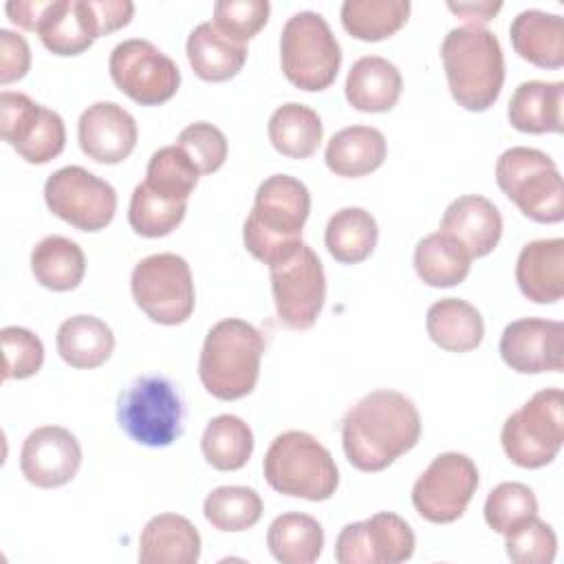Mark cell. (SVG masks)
Masks as SVG:
<instances>
[{"label": "cell", "instance_id": "6da1fadb", "mask_svg": "<svg viewBox=\"0 0 564 564\" xmlns=\"http://www.w3.org/2000/svg\"><path fill=\"white\" fill-rule=\"evenodd\" d=\"M421 436L416 405L397 390H372L341 421V445L359 471H381L410 452Z\"/></svg>", "mask_w": 564, "mask_h": 564}, {"label": "cell", "instance_id": "7a4b0ae2", "mask_svg": "<svg viewBox=\"0 0 564 564\" xmlns=\"http://www.w3.org/2000/svg\"><path fill=\"white\" fill-rule=\"evenodd\" d=\"M311 214L308 187L289 174H273L258 185L253 207L245 220L247 251L264 264L286 258L302 245V229Z\"/></svg>", "mask_w": 564, "mask_h": 564}, {"label": "cell", "instance_id": "3957f363", "mask_svg": "<svg viewBox=\"0 0 564 564\" xmlns=\"http://www.w3.org/2000/svg\"><path fill=\"white\" fill-rule=\"evenodd\" d=\"M441 59L458 106L471 112L494 106L505 82V57L489 29L476 24L452 29L441 44Z\"/></svg>", "mask_w": 564, "mask_h": 564}, {"label": "cell", "instance_id": "277c9868", "mask_svg": "<svg viewBox=\"0 0 564 564\" xmlns=\"http://www.w3.org/2000/svg\"><path fill=\"white\" fill-rule=\"evenodd\" d=\"M262 352L264 337L253 324L238 317L220 319L203 341L198 359L200 383L220 401L242 399L258 383Z\"/></svg>", "mask_w": 564, "mask_h": 564}, {"label": "cell", "instance_id": "5b68a950", "mask_svg": "<svg viewBox=\"0 0 564 564\" xmlns=\"http://www.w3.org/2000/svg\"><path fill=\"white\" fill-rule=\"evenodd\" d=\"M262 471L271 489L313 502L328 500L339 485V471L330 452L302 430L282 432L271 441Z\"/></svg>", "mask_w": 564, "mask_h": 564}, {"label": "cell", "instance_id": "8992f818", "mask_svg": "<svg viewBox=\"0 0 564 564\" xmlns=\"http://www.w3.org/2000/svg\"><path fill=\"white\" fill-rule=\"evenodd\" d=\"M496 183L527 218L549 225L564 218L562 176L542 150L524 145L505 150L496 161Z\"/></svg>", "mask_w": 564, "mask_h": 564}, {"label": "cell", "instance_id": "52a82bcc", "mask_svg": "<svg viewBox=\"0 0 564 564\" xmlns=\"http://www.w3.org/2000/svg\"><path fill=\"white\" fill-rule=\"evenodd\" d=\"M280 64L284 77L308 93L328 88L341 64V48L324 15L293 13L280 33Z\"/></svg>", "mask_w": 564, "mask_h": 564}, {"label": "cell", "instance_id": "ba28073f", "mask_svg": "<svg viewBox=\"0 0 564 564\" xmlns=\"http://www.w3.org/2000/svg\"><path fill=\"white\" fill-rule=\"evenodd\" d=\"M507 458L524 469H538L557 456L564 443V394L560 388L535 392L507 416L500 432Z\"/></svg>", "mask_w": 564, "mask_h": 564}, {"label": "cell", "instance_id": "9c48e42d", "mask_svg": "<svg viewBox=\"0 0 564 564\" xmlns=\"http://www.w3.org/2000/svg\"><path fill=\"white\" fill-rule=\"evenodd\" d=\"M121 430L145 447H167L181 436L183 403L167 377L141 375L117 401Z\"/></svg>", "mask_w": 564, "mask_h": 564}, {"label": "cell", "instance_id": "30bf717a", "mask_svg": "<svg viewBox=\"0 0 564 564\" xmlns=\"http://www.w3.org/2000/svg\"><path fill=\"white\" fill-rule=\"evenodd\" d=\"M137 306L156 324L176 326L189 319L196 293L185 258L176 253H152L139 260L130 275Z\"/></svg>", "mask_w": 564, "mask_h": 564}, {"label": "cell", "instance_id": "8fae6325", "mask_svg": "<svg viewBox=\"0 0 564 564\" xmlns=\"http://www.w3.org/2000/svg\"><path fill=\"white\" fill-rule=\"evenodd\" d=\"M278 317L286 328H311L326 300V275L317 253L302 242L286 258L269 267Z\"/></svg>", "mask_w": 564, "mask_h": 564}, {"label": "cell", "instance_id": "7c38bea8", "mask_svg": "<svg viewBox=\"0 0 564 564\" xmlns=\"http://www.w3.org/2000/svg\"><path fill=\"white\" fill-rule=\"evenodd\" d=\"M108 70L115 86L141 106L165 104L181 86L174 59L141 37L119 42L110 53Z\"/></svg>", "mask_w": 564, "mask_h": 564}, {"label": "cell", "instance_id": "4fadbf2b", "mask_svg": "<svg viewBox=\"0 0 564 564\" xmlns=\"http://www.w3.org/2000/svg\"><path fill=\"white\" fill-rule=\"evenodd\" d=\"M46 207L79 231H99L115 218V187L82 165H66L44 183Z\"/></svg>", "mask_w": 564, "mask_h": 564}, {"label": "cell", "instance_id": "5bb4252c", "mask_svg": "<svg viewBox=\"0 0 564 564\" xmlns=\"http://www.w3.org/2000/svg\"><path fill=\"white\" fill-rule=\"evenodd\" d=\"M478 487L476 463L458 452L438 454L412 487V505L434 524L458 520Z\"/></svg>", "mask_w": 564, "mask_h": 564}, {"label": "cell", "instance_id": "9a60e30c", "mask_svg": "<svg viewBox=\"0 0 564 564\" xmlns=\"http://www.w3.org/2000/svg\"><path fill=\"white\" fill-rule=\"evenodd\" d=\"M0 132L26 163L35 165L55 159L66 143L64 119L29 95L13 90L0 95Z\"/></svg>", "mask_w": 564, "mask_h": 564}, {"label": "cell", "instance_id": "2e32d148", "mask_svg": "<svg viewBox=\"0 0 564 564\" xmlns=\"http://www.w3.org/2000/svg\"><path fill=\"white\" fill-rule=\"evenodd\" d=\"M414 546L416 538L410 524L392 511H379L339 531L335 560L339 564H399L412 557Z\"/></svg>", "mask_w": 564, "mask_h": 564}, {"label": "cell", "instance_id": "e0dca14e", "mask_svg": "<svg viewBox=\"0 0 564 564\" xmlns=\"http://www.w3.org/2000/svg\"><path fill=\"white\" fill-rule=\"evenodd\" d=\"M502 361L520 375L560 372L564 366V324L544 317H522L500 335Z\"/></svg>", "mask_w": 564, "mask_h": 564}, {"label": "cell", "instance_id": "ac0fdd59", "mask_svg": "<svg viewBox=\"0 0 564 564\" xmlns=\"http://www.w3.org/2000/svg\"><path fill=\"white\" fill-rule=\"evenodd\" d=\"M82 465V445L73 432L62 425H42L33 430L20 449L22 476L42 489L62 487L75 478Z\"/></svg>", "mask_w": 564, "mask_h": 564}, {"label": "cell", "instance_id": "d6986e66", "mask_svg": "<svg viewBox=\"0 0 564 564\" xmlns=\"http://www.w3.org/2000/svg\"><path fill=\"white\" fill-rule=\"evenodd\" d=\"M134 117L115 101H95L77 121L82 152L97 163H121L137 145Z\"/></svg>", "mask_w": 564, "mask_h": 564}, {"label": "cell", "instance_id": "ffe728a7", "mask_svg": "<svg viewBox=\"0 0 564 564\" xmlns=\"http://www.w3.org/2000/svg\"><path fill=\"white\" fill-rule=\"evenodd\" d=\"M438 231L456 240L471 258H482L502 236V216L489 198L465 194L447 205Z\"/></svg>", "mask_w": 564, "mask_h": 564}, {"label": "cell", "instance_id": "44dd1931", "mask_svg": "<svg viewBox=\"0 0 564 564\" xmlns=\"http://www.w3.org/2000/svg\"><path fill=\"white\" fill-rule=\"evenodd\" d=\"M35 31L55 55H79L99 37L90 0H48Z\"/></svg>", "mask_w": 564, "mask_h": 564}, {"label": "cell", "instance_id": "7402d4cb", "mask_svg": "<svg viewBox=\"0 0 564 564\" xmlns=\"http://www.w3.org/2000/svg\"><path fill=\"white\" fill-rule=\"evenodd\" d=\"M516 282L535 304H551L564 295V240L542 238L527 242L516 262Z\"/></svg>", "mask_w": 564, "mask_h": 564}, {"label": "cell", "instance_id": "603a6c76", "mask_svg": "<svg viewBox=\"0 0 564 564\" xmlns=\"http://www.w3.org/2000/svg\"><path fill=\"white\" fill-rule=\"evenodd\" d=\"M200 557L196 527L178 513H159L141 531L139 562L143 564H194Z\"/></svg>", "mask_w": 564, "mask_h": 564}, {"label": "cell", "instance_id": "cb8c5ba5", "mask_svg": "<svg viewBox=\"0 0 564 564\" xmlns=\"http://www.w3.org/2000/svg\"><path fill=\"white\" fill-rule=\"evenodd\" d=\"M509 37L513 51L540 66V68H560L564 66V20L557 13L524 9L520 11L509 26Z\"/></svg>", "mask_w": 564, "mask_h": 564}, {"label": "cell", "instance_id": "d4e9b609", "mask_svg": "<svg viewBox=\"0 0 564 564\" xmlns=\"http://www.w3.org/2000/svg\"><path fill=\"white\" fill-rule=\"evenodd\" d=\"M346 99L361 112H388L401 97L399 68L379 55L359 57L346 77Z\"/></svg>", "mask_w": 564, "mask_h": 564}, {"label": "cell", "instance_id": "484cf974", "mask_svg": "<svg viewBox=\"0 0 564 564\" xmlns=\"http://www.w3.org/2000/svg\"><path fill=\"white\" fill-rule=\"evenodd\" d=\"M562 108H564V84L562 82H522L507 108L509 123L529 134L562 132Z\"/></svg>", "mask_w": 564, "mask_h": 564}, {"label": "cell", "instance_id": "4316f807", "mask_svg": "<svg viewBox=\"0 0 564 564\" xmlns=\"http://www.w3.org/2000/svg\"><path fill=\"white\" fill-rule=\"evenodd\" d=\"M388 152V143L381 130L372 126H348L335 132L324 152L328 170L337 176H366L375 172Z\"/></svg>", "mask_w": 564, "mask_h": 564}, {"label": "cell", "instance_id": "83f0119b", "mask_svg": "<svg viewBox=\"0 0 564 564\" xmlns=\"http://www.w3.org/2000/svg\"><path fill=\"white\" fill-rule=\"evenodd\" d=\"M187 59L205 82H227L247 62V46L223 35L214 22H200L187 35Z\"/></svg>", "mask_w": 564, "mask_h": 564}, {"label": "cell", "instance_id": "f1b7e54d", "mask_svg": "<svg viewBox=\"0 0 564 564\" xmlns=\"http://www.w3.org/2000/svg\"><path fill=\"white\" fill-rule=\"evenodd\" d=\"M425 328L430 339L449 352H467L480 346L485 324L478 308L458 297H443L427 308Z\"/></svg>", "mask_w": 564, "mask_h": 564}, {"label": "cell", "instance_id": "f546056e", "mask_svg": "<svg viewBox=\"0 0 564 564\" xmlns=\"http://www.w3.org/2000/svg\"><path fill=\"white\" fill-rule=\"evenodd\" d=\"M57 352L73 368H97L115 348L110 326L95 315H73L57 328Z\"/></svg>", "mask_w": 564, "mask_h": 564}, {"label": "cell", "instance_id": "4dcf8cb0", "mask_svg": "<svg viewBox=\"0 0 564 564\" xmlns=\"http://www.w3.org/2000/svg\"><path fill=\"white\" fill-rule=\"evenodd\" d=\"M31 271L44 289L73 291L84 280L86 256L75 240L46 236L31 251Z\"/></svg>", "mask_w": 564, "mask_h": 564}, {"label": "cell", "instance_id": "1f68e13d", "mask_svg": "<svg viewBox=\"0 0 564 564\" xmlns=\"http://www.w3.org/2000/svg\"><path fill=\"white\" fill-rule=\"evenodd\" d=\"M267 546L282 564H311L322 555L324 529L313 516L289 511L269 524Z\"/></svg>", "mask_w": 564, "mask_h": 564}, {"label": "cell", "instance_id": "d6a6232c", "mask_svg": "<svg viewBox=\"0 0 564 564\" xmlns=\"http://www.w3.org/2000/svg\"><path fill=\"white\" fill-rule=\"evenodd\" d=\"M269 141L271 145L289 156V159H306L311 156L324 134V126L319 115L297 101L282 104L269 117Z\"/></svg>", "mask_w": 564, "mask_h": 564}, {"label": "cell", "instance_id": "836d02e7", "mask_svg": "<svg viewBox=\"0 0 564 564\" xmlns=\"http://www.w3.org/2000/svg\"><path fill=\"white\" fill-rule=\"evenodd\" d=\"M377 220L364 207H344L335 212L324 231L328 253L341 264L364 262L377 247Z\"/></svg>", "mask_w": 564, "mask_h": 564}, {"label": "cell", "instance_id": "e575fe53", "mask_svg": "<svg viewBox=\"0 0 564 564\" xmlns=\"http://www.w3.org/2000/svg\"><path fill=\"white\" fill-rule=\"evenodd\" d=\"M471 267V256L447 234L434 231L414 247V269L427 286L445 289L460 284Z\"/></svg>", "mask_w": 564, "mask_h": 564}, {"label": "cell", "instance_id": "d590c367", "mask_svg": "<svg viewBox=\"0 0 564 564\" xmlns=\"http://www.w3.org/2000/svg\"><path fill=\"white\" fill-rule=\"evenodd\" d=\"M200 449L214 469L236 471L251 458L253 432L240 416L218 414L207 423L200 436Z\"/></svg>", "mask_w": 564, "mask_h": 564}, {"label": "cell", "instance_id": "8d00e7d4", "mask_svg": "<svg viewBox=\"0 0 564 564\" xmlns=\"http://www.w3.org/2000/svg\"><path fill=\"white\" fill-rule=\"evenodd\" d=\"M344 29L364 42H377L394 35L410 15L408 0H346L341 4Z\"/></svg>", "mask_w": 564, "mask_h": 564}, {"label": "cell", "instance_id": "74e56055", "mask_svg": "<svg viewBox=\"0 0 564 564\" xmlns=\"http://www.w3.org/2000/svg\"><path fill=\"white\" fill-rule=\"evenodd\" d=\"M203 513L205 520L218 531H247L262 516V498L251 487L223 485L207 494Z\"/></svg>", "mask_w": 564, "mask_h": 564}, {"label": "cell", "instance_id": "f35d334b", "mask_svg": "<svg viewBox=\"0 0 564 564\" xmlns=\"http://www.w3.org/2000/svg\"><path fill=\"white\" fill-rule=\"evenodd\" d=\"M198 167L194 165V161L187 156V152L181 145H165L159 148L150 161H148V170H145V185L172 200H185L189 198V194L194 192L196 183H198Z\"/></svg>", "mask_w": 564, "mask_h": 564}, {"label": "cell", "instance_id": "ab89813d", "mask_svg": "<svg viewBox=\"0 0 564 564\" xmlns=\"http://www.w3.org/2000/svg\"><path fill=\"white\" fill-rule=\"evenodd\" d=\"M187 212L185 200H172L152 192L145 183H139L130 196L128 223L145 238H161L174 231Z\"/></svg>", "mask_w": 564, "mask_h": 564}, {"label": "cell", "instance_id": "60d3db41", "mask_svg": "<svg viewBox=\"0 0 564 564\" xmlns=\"http://www.w3.org/2000/svg\"><path fill=\"white\" fill-rule=\"evenodd\" d=\"M485 522L496 533H507L518 522L538 516V500L531 487L522 482H500L485 500Z\"/></svg>", "mask_w": 564, "mask_h": 564}, {"label": "cell", "instance_id": "b9f144b4", "mask_svg": "<svg viewBox=\"0 0 564 564\" xmlns=\"http://www.w3.org/2000/svg\"><path fill=\"white\" fill-rule=\"evenodd\" d=\"M505 546L516 564H551L557 553V538L551 524L531 516L505 533Z\"/></svg>", "mask_w": 564, "mask_h": 564}, {"label": "cell", "instance_id": "7bdbcfd3", "mask_svg": "<svg viewBox=\"0 0 564 564\" xmlns=\"http://www.w3.org/2000/svg\"><path fill=\"white\" fill-rule=\"evenodd\" d=\"M269 11L271 4L267 0H218L214 4V26L245 44L267 24Z\"/></svg>", "mask_w": 564, "mask_h": 564}, {"label": "cell", "instance_id": "ee69618b", "mask_svg": "<svg viewBox=\"0 0 564 564\" xmlns=\"http://www.w3.org/2000/svg\"><path fill=\"white\" fill-rule=\"evenodd\" d=\"M4 366L2 379H29L44 364V346L35 333L22 326H4L0 330Z\"/></svg>", "mask_w": 564, "mask_h": 564}, {"label": "cell", "instance_id": "f6af8a7d", "mask_svg": "<svg viewBox=\"0 0 564 564\" xmlns=\"http://www.w3.org/2000/svg\"><path fill=\"white\" fill-rule=\"evenodd\" d=\"M176 145L187 152L200 174H212L220 170L227 159V139L223 130L207 121H196L183 128Z\"/></svg>", "mask_w": 564, "mask_h": 564}, {"label": "cell", "instance_id": "bcb514c9", "mask_svg": "<svg viewBox=\"0 0 564 564\" xmlns=\"http://www.w3.org/2000/svg\"><path fill=\"white\" fill-rule=\"evenodd\" d=\"M31 66V48L26 40L9 29H0V82L22 79Z\"/></svg>", "mask_w": 564, "mask_h": 564}, {"label": "cell", "instance_id": "7dc6e473", "mask_svg": "<svg viewBox=\"0 0 564 564\" xmlns=\"http://www.w3.org/2000/svg\"><path fill=\"white\" fill-rule=\"evenodd\" d=\"M99 37L108 35L132 20L134 4L130 0H90Z\"/></svg>", "mask_w": 564, "mask_h": 564}, {"label": "cell", "instance_id": "c3c4849f", "mask_svg": "<svg viewBox=\"0 0 564 564\" xmlns=\"http://www.w3.org/2000/svg\"><path fill=\"white\" fill-rule=\"evenodd\" d=\"M46 7H48V0H11L7 2L4 11L13 24L35 31Z\"/></svg>", "mask_w": 564, "mask_h": 564}, {"label": "cell", "instance_id": "681fc988", "mask_svg": "<svg viewBox=\"0 0 564 564\" xmlns=\"http://www.w3.org/2000/svg\"><path fill=\"white\" fill-rule=\"evenodd\" d=\"M447 9L454 11L456 15H460L465 22L482 26L485 22H489L502 9V2H498V0L496 2H489V0H482V2H447Z\"/></svg>", "mask_w": 564, "mask_h": 564}]
</instances>
